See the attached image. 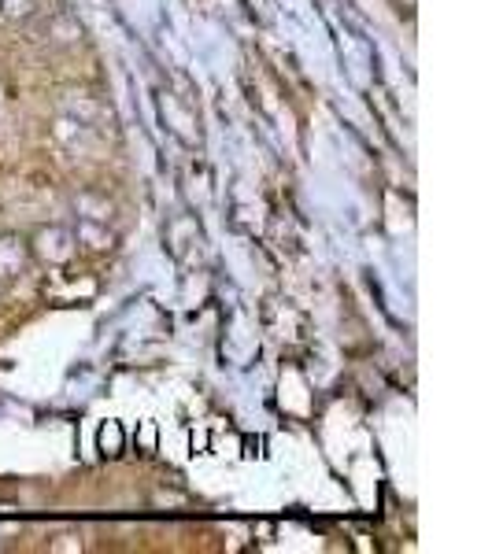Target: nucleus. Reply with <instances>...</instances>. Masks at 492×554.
Listing matches in <instances>:
<instances>
[{"label":"nucleus","mask_w":492,"mask_h":554,"mask_svg":"<svg viewBox=\"0 0 492 554\" xmlns=\"http://www.w3.org/2000/svg\"><path fill=\"white\" fill-rule=\"evenodd\" d=\"M34 252L45 259V263L60 266V263H71L74 255V237L67 233V229L52 226V229H41L34 237Z\"/></svg>","instance_id":"obj_1"},{"label":"nucleus","mask_w":492,"mask_h":554,"mask_svg":"<svg viewBox=\"0 0 492 554\" xmlns=\"http://www.w3.org/2000/svg\"><path fill=\"white\" fill-rule=\"evenodd\" d=\"M26 266V241L12 237V233H4L0 237V281H12V277L23 274Z\"/></svg>","instance_id":"obj_2"},{"label":"nucleus","mask_w":492,"mask_h":554,"mask_svg":"<svg viewBox=\"0 0 492 554\" xmlns=\"http://www.w3.org/2000/svg\"><path fill=\"white\" fill-rule=\"evenodd\" d=\"M74 211H78L82 218H89V222H104V226H108V218H111L115 207H111L108 196H97V193H89L86 189V193L74 196Z\"/></svg>","instance_id":"obj_3"},{"label":"nucleus","mask_w":492,"mask_h":554,"mask_svg":"<svg viewBox=\"0 0 492 554\" xmlns=\"http://www.w3.org/2000/svg\"><path fill=\"white\" fill-rule=\"evenodd\" d=\"M74 241H82L86 248H93V252H108L111 244H115V237L104 229V222H89V218H82V222H78V233H74Z\"/></svg>","instance_id":"obj_4"},{"label":"nucleus","mask_w":492,"mask_h":554,"mask_svg":"<svg viewBox=\"0 0 492 554\" xmlns=\"http://www.w3.org/2000/svg\"><path fill=\"white\" fill-rule=\"evenodd\" d=\"M37 0H0V12L8 15V19H15V23H26V19H34L37 15Z\"/></svg>","instance_id":"obj_5"},{"label":"nucleus","mask_w":492,"mask_h":554,"mask_svg":"<svg viewBox=\"0 0 492 554\" xmlns=\"http://www.w3.org/2000/svg\"><path fill=\"white\" fill-rule=\"evenodd\" d=\"M67 111H71V119H78L82 126H89V122L97 119V108H93L86 97H78V100L71 97V100H67Z\"/></svg>","instance_id":"obj_6"},{"label":"nucleus","mask_w":492,"mask_h":554,"mask_svg":"<svg viewBox=\"0 0 492 554\" xmlns=\"http://www.w3.org/2000/svg\"><path fill=\"white\" fill-rule=\"evenodd\" d=\"M100 444H104V451H119V444H123V433H119V425H104V433H100Z\"/></svg>","instance_id":"obj_7"}]
</instances>
